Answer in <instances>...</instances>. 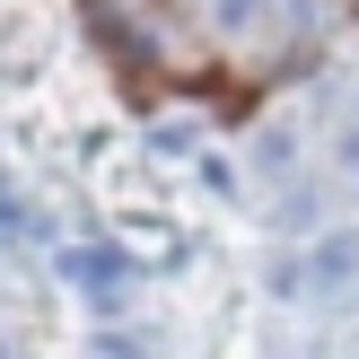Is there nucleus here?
I'll return each mask as SVG.
<instances>
[{
  "instance_id": "f257e3e1",
  "label": "nucleus",
  "mask_w": 359,
  "mask_h": 359,
  "mask_svg": "<svg viewBox=\"0 0 359 359\" xmlns=\"http://www.w3.org/2000/svg\"><path fill=\"white\" fill-rule=\"evenodd\" d=\"M62 272H70V290H88V298H114V290H123V263L105 255V245H79Z\"/></svg>"
}]
</instances>
